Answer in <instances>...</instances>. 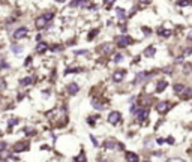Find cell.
Segmentation results:
<instances>
[{
  "instance_id": "obj_40",
  "label": "cell",
  "mask_w": 192,
  "mask_h": 162,
  "mask_svg": "<svg viewBox=\"0 0 192 162\" xmlns=\"http://www.w3.org/2000/svg\"><path fill=\"white\" fill-rule=\"evenodd\" d=\"M0 135H2V132H0Z\"/></svg>"
},
{
  "instance_id": "obj_27",
  "label": "cell",
  "mask_w": 192,
  "mask_h": 162,
  "mask_svg": "<svg viewBox=\"0 0 192 162\" xmlns=\"http://www.w3.org/2000/svg\"><path fill=\"white\" fill-rule=\"evenodd\" d=\"M104 51L105 53H111V47L110 45H104Z\"/></svg>"
},
{
  "instance_id": "obj_3",
  "label": "cell",
  "mask_w": 192,
  "mask_h": 162,
  "mask_svg": "<svg viewBox=\"0 0 192 162\" xmlns=\"http://www.w3.org/2000/svg\"><path fill=\"white\" fill-rule=\"evenodd\" d=\"M156 110H158V113L164 114V113H167V111L170 110V104H168L167 101H162V102H158Z\"/></svg>"
},
{
  "instance_id": "obj_6",
  "label": "cell",
  "mask_w": 192,
  "mask_h": 162,
  "mask_svg": "<svg viewBox=\"0 0 192 162\" xmlns=\"http://www.w3.org/2000/svg\"><path fill=\"white\" fill-rule=\"evenodd\" d=\"M26 149H29V143H23V141L17 143L12 147V150H14L15 153H20V152H23V150H26Z\"/></svg>"
},
{
  "instance_id": "obj_34",
  "label": "cell",
  "mask_w": 192,
  "mask_h": 162,
  "mask_svg": "<svg viewBox=\"0 0 192 162\" xmlns=\"http://www.w3.org/2000/svg\"><path fill=\"white\" fill-rule=\"evenodd\" d=\"M143 32H144V33H150L152 30H150V29H147V27H143Z\"/></svg>"
},
{
  "instance_id": "obj_23",
  "label": "cell",
  "mask_w": 192,
  "mask_h": 162,
  "mask_svg": "<svg viewBox=\"0 0 192 162\" xmlns=\"http://www.w3.org/2000/svg\"><path fill=\"white\" fill-rule=\"evenodd\" d=\"M96 35H98V30H92V32H90V35H89V39H93Z\"/></svg>"
},
{
  "instance_id": "obj_8",
  "label": "cell",
  "mask_w": 192,
  "mask_h": 162,
  "mask_svg": "<svg viewBox=\"0 0 192 162\" xmlns=\"http://www.w3.org/2000/svg\"><path fill=\"white\" fill-rule=\"evenodd\" d=\"M123 78H125V71H123V69L116 71V72H114V75H113V80H114L116 83H120Z\"/></svg>"
},
{
  "instance_id": "obj_9",
  "label": "cell",
  "mask_w": 192,
  "mask_h": 162,
  "mask_svg": "<svg viewBox=\"0 0 192 162\" xmlns=\"http://www.w3.org/2000/svg\"><path fill=\"white\" fill-rule=\"evenodd\" d=\"M47 50H48V45H47L45 42H39L38 47H36V53H39V54H42L44 51H47Z\"/></svg>"
},
{
  "instance_id": "obj_25",
  "label": "cell",
  "mask_w": 192,
  "mask_h": 162,
  "mask_svg": "<svg viewBox=\"0 0 192 162\" xmlns=\"http://www.w3.org/2000/svg\"><path fill=\"white\" fill-rule=\"evenodd\" d=\"M191 2L189 0H182V2H179V5H182V6H186V5H189Z\"/></svg>"
},
{
  "instance_id": "obj_17",
  "label": "cell",
  "mask_w": 192,
  "mask_h": 162,
  "mask_svg": "<svg viewBox=\"0 0 192 162\" xmlns=\"http://www.w3.org/2000/svg\"><path fill=\"white\" fill-rule=\"evenodd\" d=\"M92 104H93V108H98V110H104V108H105L104 105L99 102V101H95V99L92 101Z\"/></svg>"
},
{
  "instance_id": "obj_16",
  "label": "cell",
  "mask_w": 192,
  "mask_h": 162,
  "mask_svg": "<svg viewBox=\"0 0 192 162\" xmlns=\"http://www.w3.org/2000/svg\"><path fill=\"white\" fill-rule=\"evenodd\" d=\"M104 146H105V149H116V147H117V144L114 143V141H111V140H110V141L107 140Z\"/></svg>"
},
{
  "instance_id": "obj_21",
  "label": "cell",
  "mask_w": 192,
  "mask_h": 162,
  "mask_svg": "<svg viewBox=\"0 0 192 162\" xmlns=\"http://www.w3.org/2000/svg\"><path fill=\"white\" fill-rule=\"evenodd\" d=\"M122 60H123L122 54H116V56H114V62H116V63H119V62H122Z\"/></svg>"
},
{
  "instance_id": "obj_13",
  "label": "cell",
  "mask_w": 192,
  "mask_h": 162,
  "mask_svg": "<svg viewBox=\"0 0 192 162\" xmlns=\"http://www.w3.org/2000/svg\"><path fill=\"white\" fill-rule=\"evenodd\" d=\"M33 77H27V78H23L21 80V86H29V84H32L33 83Z\"/></svg>"
},
{
  "instance_id": "obj_2",
  "label": "cell",
  "mask_w": 192,
  "mask_h": 162,
  "mask_svg": "<svg viewBox=\"0 0 192 162\" xmlns=\"http://www.w3.org/2000/svg\"><path fill=\"white\" fill-rule=\"evenodd\" d=\"M120 120H122V114H120L119 111H111V113L108 114V122H110L111 125H117Z\"/></svg>"
},
{
  "instance_id": "obj_39",
  "label": "cell",
  "mask_w": 192,
  "mask_h": 162,
  "mask_svg": "<svg viewBox=\"0 0 192 162\" xmlns=\"http://www.w3.org/2000/svg\"><path fill=\"white\" fill-rule=\"evenodd\" d=\"M57 2H60V3H63V2H65V0H57Z\"/></svg>"
},
{
  "instance_id": "obj_7",
  "label": "cell",
  "mask_w": 192,
  "mask_h": 162,
  "mask_svg": "<svg viewBox=\"0 0 192 162\" xmlns=\"http://www.w3.org/2000/svg\"><path fill=\"white\" fill-rule=\"evenodd\" d=\"M26 35H27V29H26V27H20L18 30H15V33H14V39H23Z\"/></svg>"
},
{
  "instance_id": "obj_31",
  "label": "cell",
  "mask_w": 192,
  "mask_h": 162,
  "mask_svg": "<svg viewBox=\"0 0 192 162\" xmlns=\"http://www.w3.org/2000/svg\"><path fill=\"white\" fill-rule=\"evenodd\" d=\"M167 141H168V144H174V138H173V137H168Z\"/></svg>"
},
{
  "instance_id": "obj_1",
  "label": "cell",
  "mask_w": 192,
  "mask_h": 162,
  "mask_svg": "<svg viewBox=\"0 0 192 162\" xmlns=\"http://www.w3.org/2000/svg\"><path fill=\"white\" fill-rule=\"evenodd\" d=\"M132 44V38L128 35H122L117 38V47L119 48H126L128 45H131Z\"/></svg>"
},
{
  "instance_id": "obj_36",
  "label": "cell",
  "mask_w": 192,
  "mask_h": 162,
  "mask_svg": "<svg viewBox=\"0 0 192 162\" xmlns=\"http://www.w3.org/2000/svg\"><path fill=\"white\" fill-rule=\"evenodd\" d=\"M162 143H165V140L164 138H158V144H162Z\"/></svg>"
},
{
  "instance_id": "obj_35",
  "label": "cell",
  "mask_w": 192,
  "mask_h": 162,
  "mask_svg": "<svg viewBox=\"0 0 192 162\" xmlns=\"http://www.w3.org/2000/svg\"><path fill=\"white\" fill-rule=\"evenodd\" d=\"M30 62H32V57H27V60H26V63H24V65L27 66V65H30Z\"/></svg>"
},
{
  "instance_id": "obj_20",
  "label": "cell",
  "mask_w": 192,
  "mask_h": 162,
  "mask_svg": "<svg viewBox=\"0 0 192 162\" xmlns=\"http://www.w3.org/2000/svg\"><path fill=\"white\" fill-rule=\"evenodd\" d=\"M117 17L120 18V20H125V17H126V15H125V11H123V9H120V8L117 9Z\"/></svg>"
},
{
  "instance_id": "obj_29",
  "label": "cell",
  "mask_w": 192,
  "mask_h": 162,
  "mask_svg": "<svg viewBox=\"0 0 192 162\" xmlns=\"http://www.w3.org/2000/svg\"><path fill=\"white\" fill-rule=\"evenodd\" d=\"M191 69H192V66L188 63V65H185V72H191Z\"/></svg>"
},
{
  "instance_id": "obj_15",
  "label": "cell",
  "mask_w": 192,
  "mask_h": 162,
  "mask_svg": "<svg viewBox=\"0 0 192 162\" xmlns=\"http://www.w3.org/2000/svg\"><path fill=\"white\" fill-rule=\"evenodd\" d=\"M191 96H192V90L191 89H183V95H182L183 99H189Z\"/></svg>"
},
{
  "instance_id": "obj_12",
  "label": "cell",
  "mask_w": 192,
  "mask_h": 162,
  "mask_svg": "<svg viewBox=\"0 0 192 162\" xmlns=\"http://www.w3.org/2000/svg\"><path fill=\"white\" fill-rule=\"evenodd\" d=\"M155 53H156L155 47H149V48L144 51V56H146V57H152V56H155Z\"/></svg>"
},
{
  "instance_id": "obj_11",
  "label": "cell",
  "mask_w": 192,
  "mask_h": 162,
  "mask_svg": "<svg viewBox=\"0 0 192 162\" xmlns=\"http://www.w3.org/2000/svg\"><path fill=\"white\" fill-rule=\"evenodd\" d=\"M78 90H80V87H78L75 83H72V84H69V86H68V92H69L71 95H75Z\"/></svg>"
},
{
  "instance_id": "obj_10",
  "label": "cell",
  "mask_w": 192,
  "mask_h": 162,
  "mask_svg": "<svg viewBox=\"0 0 192 162\" xmlns=\"http://www.w3.org/2000/svg\"><path fill=\"white\" fill-rule=\"evenodd\" d=\"M167 86H168V83H167V81H159V83H158V86H156V92H158V93H161L162 90L167 89Z\"/></svg>"
},
{
  "instance_id": "obj_18",
  "label": "cell",
  "mask_w": 192,
  "mask_h": 162,
  "mask_svg": "<svg viewBox=\"0 0 192 162\" xmlns=\"http://www.w3.org/2000/svg\"><path fill=\"white\" fill-rule=\"evenodd\" d=\"M158 33H159L161 36H165V38H168V36L171 35V32H170V30H164V29H159V30H158Z\"/></svg>"
},
{
  "instance_id": "obj_24",
  "label": "cell",
  "mask_w": 192,
  "mask_h": 162,
  "mask_svg": "<svg viewBox=\"0 0 192 162\" xmlns=\"http://www.w3.org/2000/svg\"><path fill=\"white\" fill-rule=\"evenodd\" d=\"M114 2H116V0H105V8H110Z\"/></svg>"
},
{
  "instance_id": "obj_26",
  "label": "cell",
  "mask_w": 192,
  "mask_h": 162,
  "mask_svg": "<svg viewBox=\"0 0 192 162\" xmlns=\"http://www.w3.org/2000/svg\"><path fill=\"white\" fill-rule=\"evenodd\" d=\"M84 159H86L84 153H81V156H77V158H75V161H84Z\"/></svg>"
},
{
  "instance_id": "obj_5",
  "label": "cell",
  "mask_w": 192,
  "mask_h": 162,
  "mask_svg": "<svg viewBox=\"0 0 192 162\" xmlns=\"http://www.w3.org/2000/svg\"><path fill=\"white\" fill-rule=\"evenodd\" d=\"M47 23H48V20L45 18V15H41V17L36 18V29H44L45 26H47Z\"/></svg>"
},
{
  "instance_id": "obj_4",
  "label": "cell",
  "mask_w": 192,
  "mask_h": 162,
  "mask_svg": "<svg viewBox=\"0 0 192 162\" xmlns=\"http://www.w3.org/2000/svg\"><path fill=\"white\" fill-rule=\"evenodd\" d=\"M135 116H137L138 120H144V119H147V116H149V110H147V108H140L138 111L135 110Z\"/></svg>"
},
{
  "instance_id": "obj_32",
  "label": "cell",
  "mask_w": 192,
  "mask_h": 162,
  "mask_svg": "<svg viewBox=\"0 0 192 162\" xmlns=\"http://www.w3.org/2000/svg\"><path fill=\"white\" fill-rule=\"evenodd\" d=\"M45 18H47V20H51V18H53V12H48V14H45Z\"/></svg>"
},
{
  "instance_id": "obj_28",
  "label": "cell",
  "mask_w": 192,
  "mask_h": 162,
  "mask_svg": "<svg viewBox=\"0 0 192 162\" xmlns=\"http://www.w3.org/2000/svg\"><path fill=\"white\" fill-rule=\"evenodd\" d=\"M24 131H26V134H27V135H33V134H35V131H33V129H24Z\"/></svg>"
},
{
  "instance_id": "obj_22",
  "label": "cell",
  "mask_w": 192,
  "mask_h": 162,
  "mask_svg": "<svg viewBox=\"0 0 192 162\" xmlns=\"http://www.w3.org/2000/svg\"><path fill=\"white\" fill-rule=\"evenodd\" d=\"M12 50H14V53H21V48H20V45H12Z\"/></svg>"
},
{
  "instance_id": "obj_33",
  "label": "cell",
  "mask_w": 192,
  "mask_h": 162,
  "mask_svg": "<svg viewBox=\"0 0 192 162\" xmlns=\"http://www.w3.org/2000/svg\"><path fill=\"white\" fill-rule=\"evenodd\" d=\"M90 138H92V141H93V144H95V146H98V140H96V138H95V137H93V135H92V137H90Z\"/></svg>"
},
{
  "instance_id": "obj_14",
  "label": "cell",
  "mask_w": 192,
  "mask_h": 162,
  "mask_svg": "<svg viewBox=\"0 0 192 162\" xmlns=\"http://www.w3.org/2000/svg\"><path fill=\"white\" fill-rule=\"evenodd\" d=\"M126 159H128V161H138V156H137V155H135V153H131V152H128V153H126Z\"/></svg>"
},
{
  "instance_id": "obj_37",
  "label": "cell",
  "mask_w": 192,
  "mask_h": 162,
  "mask_svg": "<svg viewBox=\"0 0 192 162\" xmlns=\"http://www.w3.org/2000/svg\"><path fill=\"white\" fill-rule=\"evenodd\" d=\"M140 2H143V3H150V0H140Z\"/></svg>"
},
{
  "instance_id": "obj_19",
  "label": "cell",
  "mask_w": 192,
  "mask_h": 162,
  "mask_svg": "<svg viewBox=\"0 0 192 162\" xmlns=\"http://www.w3.org/2000/svg\"><path fill=\"white\" fill-rule=\"evenodd\" d=\"M183 89H185V86H183V84H176V86H174V92H176V93L183 92Z\"/></svg>"
},
{
  "instance_id": "obj_38",
  "label": "cell",
  "mask_w": 192,
  "mask_h": 162,
  "mask_svg": "<svg viewBox=\"0 0 192 162\" xmlns=\"http://www.w3.org/2000/svg\"><path fill=\"white\" fill-rule=\"evenodd\" d=\"M188 39H191V41H192V33H191L189 36H188Z\"/></svg>"
},
{
  "instance_id": "obj_30",
  "label": "cell",
  "mask_w": 192,
  "mask_h": 162,
  "mask_svg": "<svg viewBox=\"0 0 192 162\" xmlns=\"http://www.w3.org/2000/svg\"><path fill=\"white\" fill-rule=\"evenodd\" d=\"M17 123H18L17 119H11V120H9V125H17Z\"/></svg>"
}]
</instances>
